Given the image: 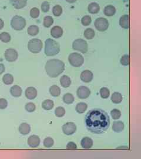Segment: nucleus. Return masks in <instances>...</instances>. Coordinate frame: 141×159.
<instances>
[{
  "label": "nucleus",
  "mask_w": 141,
  "mask_h": 159,
  "mask_svg": "<svg viewBox=\"0 0 141 159\" xmlns=\"http://www.w3.org/2000/svg\"><path fill=\"white\" fill-rule=\"evenodd\" d=\"M28 0H10L12 5L16 9H21L27 5Z\"/></svg>",
  "instance_id": "nucleus-17"
},
{
  "label": "nucleus",
  "mask_w": 141,
  "mask_h": 159,
  "mask_svg": "<svg viewBox=\"0 0 141 159\" xmlns=\"http://www.w3.org/2000/svg\"><path fill=\"white\" fill-rule=\"evenodd\" d=\"M119 24L122 28L128 29L129 27V17L128 15H122L119 20Z\"/></svg>",
  "instance_id": "nucleus-18"
},
{
  "label": "nucleus",
  "mask_w": 141,
  "mask_h": 159,
  "mask_svg": "<svg viewBox=\"0 0 141 159\" xmlns=\"http://www.w3.org/2000/svg\"><path fill=\"white\" fill-rule=\"evenodd\" d=\"M81 145L84 149H89L93 146V140L88 137H85L81 141Z\"/></svg>",
  "instance_id": "nucleus-16"
},
{
  "label": "nucleus",
  "mask_w": 141,
  "mask_h": 159,
  "mask_svg": "<svg viewBox=\"0 0 141 159\" xmlns=\"http://www.w3.org/2000/svg\"><path fill=\"white\" fill-rule=\"evenodd\" d=\"M2 81L6 85L12 84L14 82V77L10 74H5L2 77Z\"/></svg>",
  "instance_id": "nucleus-31"
},
{
  "label": "nucleus",
  "mask_w": 141,
  "mask_h": 159,
  "mask_svg": "<svg viewBox=\"0 0 141 159\" xmlns=\"http://www.w3.org/2000/svg\"><path fill=\"white\" fill-rule=\"evenodd\" d=\"M43 47L42 41L38 38L31 40L28 44V49L30 52L32 53H39Z\"/></svg>",
  "instance_id": "nucleus-6"
},
{
  "label": "nucleus",
  "mask_w": 141,
  "mask_h": 159,
  "mask_svg": "<svg viewBox=\"0 0 141 159\" xmlns=\"http://www.w3.org/2000/svg\"><path fill=\"white\" fill-rule=\"evenodd\" d=\"M124 123L121 121H114L113 124V130L116 132H122L124 129Z\"/></svg>",
  "instance_id": "nucleus-20"
},
{
  "label": "nucleus",
  "mask_w": 141,
  "mask_h": 159,
  "mask_svg": "<svg viewBox=\"0 0 141 159\" xmlns=\"http://www.w3.org/2000/svg\"><path fill=\"white\" fill-rule=\"evenodd\" d=\"M54 106V103L53 100H45L42 103V107L45 110H50Z\"/></svg>",
  "instance_id": "nucleus-28"
},
{
  "label": "nucleus",
  "mask_w": 141,
  "mask_h": 159,
  "mask_svg": "<svg viewBox=\"0 0 141 159\" xmlns=\"http://www.w3.org/2000/svg\"><path fill=\"white\" fill-rule=\"evenodd\" d=\"M65 114V110L64 107L61 106H59L56 107L55 110V114L58 117H62Z\"/></svg>",
  "instance_id": "nucleus-36"
},
{
  "label": "nucleus",
  "mask_w": 141,
  "mask_h": 159,
  "mask_svg": "<svg viewBox=\"0 0 141 159\" xmlns=\"http://www.w3.org/2000/svg\"><path fill=\"white\" fill-rule=\"evenodd\" d=\"M8 106V102L5 99H0V109L3 110L7 108Z\"/></svg>",
  "instance_id": "nucleus-45"
},
{
  "label": "nucleus",
  "mask_w": 141,
  "mask_h": 159,
  "mask_svg": "<svg viewBox=\"0 0 141 159\" xmlns=\"http://www.w3.org/2000/svg\"><path fill=\"white\" fill-rule=\"evenodd\" d=\"M28 34L31 36H35L39 32V27L35 25H32L28 27Z\"/></svg>",
  "instance_id": "nucleus-30"
},
{
  "label": "nucleus",
  "mask_w": 141,
  "mask_h": 159,
  "mask_svg": "<svg viewBox=\"0 0 141 159\" xmlns=\"http://www.w3.org/2000/svg\"><path fill=\"white\" fill-rule=\"evenodd\" d=\"M66 149H69V150H75L77 149V146L75 143L71 141L67 144Z\"/></svg>",
  "instance_id": "nucleus-46"
},
{
  "label": "nucleus",
  "mask_w": 141,
  "mask_h": 159,
  "mask_svg": "<svg viewBox=\"0 0 141 159\" xmlns=\"http://www.w3.org/2000/svg\"><path fill=\"white\" fill-rule=\"evenodd\" d=\"M41 10L44 13H47L50 10V4L47 1H44L41 4Z\"/></svg>",
  "instance_id": "nucleus-44"
},
{
  "label": "nucleus",
  "mask_w": 141,
  "mask_h": 159,
  "mask_svg": "<svg viewBox=\"0 0 141 159\" xmlns=\"http://www.w3.org/2000/svg\"><path fill=\"white\" fill-rule=\"evenodd\" d=\"M5 71V66L3 64L0 63V76Z\"/></svg>",
  "instance_id": "nucleus-47"
},
{
  "label": "nucleus",
  "mask_w": 141,
  "mask_h": 159,
  "mask_svg": "<svg viewBox=\"0 0 141 159\" xmlns=\"http://www.w3.org/2000/svg\"><path fill=\"white\" fill-rule=\"evenodd\" d=\"M18 131L23 135H27L31 132V127L28 123H21L18 127Z\"/></svg>",
  "instance_id": "nucleus-21"
},
{
  "label": "nucleus",
  "mask_w": 141,
  "mask_h": 159,
  "mask_svg": "<svg viewBox=\"0 0 141 159\" xmlns=\"http://www.w3.org/2000/svg\"><path fill=\"white\" fill-rule=\"evenodd\" d=\"M39 15V10L38 8L34 7L32 8L30 11V16L32 18H37Z\"/></svg>",
  "instance_id": "nucleus-42"
},
{
  "label": "nucleus",
  "mask_w": 141,
  "mask_h": 159,
  "mask_svg": "<svg viewBox=\"0 0 141 159\" xmlns=\"http://www.w3.org/2000/svg\"><path fill=\"white\" fill-rule=\"evenodd\" d=\"M22 93H23L22 88L20 86L17 85H13L10 89L11 94L15 97H20L22 94Z\"/></svg>",
  "instance_id": "nucleus-19"
},
{
  "label": "nucleus",
  "mask_w": 141,
  "mask_h": 159,
  "mask_svg": "<svg viewBox=\"0 0 141 159\" xmlns=\"http://www.w3.org/2000/svg\"><path fill=\"white\" fill-rule=\"evenodd\" d=\"M63 102L66 105H71L74 102V97L71 93H66L63 96Z\"/></svg>",
  "instance_id": "nucleus-27"
},
{
  "label": "nucleus",
  "mask_w": 141,
  "mask_h": 159,
  "mask_svg": "<svg viewBox=\"0 0 141 159\" xmlns=\"http://www.w3.org/2000/svg\"><path fill=\"white\" fill-rule=\"evenodd\" d=\"M72 48L74 50L81 53H86L88 50V43L83 39H77L72 43Z\"/></svg>",
  "instance_id": "nucleus-7"
},
{
  "label": "nucleus",
  "mask_w": 141,
  "mask_h": 159,
  "mask_svg": "<svg viewBox=\"0 0 141 159\" xmlns=\"http://www.w3.org/2000/svg\"><path fill=\"white\" fill-rule=\"evenodd\" d=\"M50 93L53 97H58L61 94V88L56 85H52L50 88Z\"/></svg>",
  "instance_id": "nucleus-26"
},
{
  "label": "nucleus",
  "mask_w": 141,
  "mask_h": 159,
  "mask_svg": "<svg viewBox=\"0 0 141 159\" xmlns=\"http://www.w3.org/2000/svg\"><path fill=\"white\" fill-rule=\"evenodd\" d=\"M100 95L104 99H108L110 96V91L107 87H102L100 90Z\"/></svg>",
  "instance_id": "nucleus-34"
},
{
  "label": "nucleus",
  "mask_w": 141,
  "mask_h": 159,
  "mask_svg": "<svg viewBox=\"0 0 141 159\" xmlns=\"http://www.w3.org/2000/svg\"><path fill=\"white\" fill-rule=\"evenodd\" d=\"M45 68L48 76L56 78L65 70V64L60 60L51 59L47 62Z\"/></svg>",
  "instance_id": "nucleus-2"
},
{
  "label": "nucleus",
  "mask_w": 141,
  "mask_h": 159,
  "mask_svg": "<svg viewBox=\"0 0 141 159\" xmlns=\"http://www.w3.org/2000/svg\"><path fill=\"white\" fill-rule=\"evenodd\" d=\"M128 149V147H118L117 149Z\"/></svg>",
  "instance_id": "nucleus-50"
},
{
  "label": "nucleus",
  "mask_w": 141,
  "mask_h": 159,
  "mask_svg": "<svg viewBox=\"0 0 141 159\" xmlns=\"http://www.w3.org/2000/svg\"><path fill=\"white\" fill-rule=\"evenodd\" d=\"M68 61L72 66L74 67H80L84 64V58L80 53H73L69 54Z\"/></svg>",
  "instance_id": "nucleus-4"
},
{
  "label": "nucleus",
  "mask_w": 141,
  "mask_h": 159,
  "mask_svg": "<svg viewBox=\"0 0 141 159\" xmlns=\"http://www.w3.org/2000/svg\"><path fill=\"white\" fill-rule=\"evenodd\" d=\"M121 64L123 66H127L129 64L130 61H129V56L127 54H125L123 55L120 60Z\"/></svg>",
  "instance_id": "nucleus-39"
},
{
  "label": "nucleus",
  "mask_w": 141,
  "mask_h": 159,
  "mask_svg": "<svg viewBox=\"0 0 141 159\" xmlns=\"http://www.w3.org/2000/svg\"><path fill=\"white\" fill-rule=\"evenodd\" d=\"M54 144V141L53 138H52L51 137H47L44 140V146L45 147L50 148L52 146H53Z\"/></svg>",
  "instance_id": "nucleus-38"
},
{
  "label": "nucleus",
  "mask_w": 141,
  "mask_h": 159,
  "mask_svg": "<svg viewBox=\"0 0 141 159\" xmlns=\"http://www.w3.org/2000/svg\"><path fill=\"white\" fill-rule=\"evenodd\" d=\"M95 35V32L94 30L92 28H86L85 30L84 35L85 38H86L87 40H91L94 38Z\"/></svg>",
  "instance_id": "nucleus-29"
},
{
  "label": "nucleus",
  "mask_w": 141,
  "mask_h": 159,
  "mask_svg": "<svg viewBox=\"0 0 141 159\" xmlns=\"http://www.w3.org/2000/svg\"><path fill=\"white\" fill-rule=\"evenodd\" d=\"M104 13L106 16L111 17V16H113L115 14L116 8L114 6L111 5H107L105 7L104 10Z\"/></svg>",
  "instance_id": "nucleus-25"
},
{
  "label": "nucleus",
  "mask_w": 141,
  "mask_h": 159,
  "mask_svg": "<svg viewBox=\"0 0 141 159\" xmlns=\"http://www.w3.org/2000/svg\"><path fill=\"white\" fill-rule=\"evenodd\" d=\"M111 101L114 104H119L123 100L122 95L118 92H114L111 96Z\"/></svg>",
  "instance_id": "nucleus-24"
},
{
  "label": "nucleus",
  "mask_w": 141,
  "mask_h": 159,
  "mask_svg": "<svg viewBox=\"0 0 141 159\" xmlns=\"http://www.w3.org/2000/svg\"><path fill=\"white\" fill-rule=\"evenodd\" d=\"M94 25L98 31L102 32L107 30L110 26V24L107 19L102 17L96 19Z\"/></svg>",
  "instance_id": "nucleus-8"
},
{
  "label": "nucleus",
  "mask_w": 141,
  "mask_h": 159,
  "mask_svg": "<svg viewBox=\"0 0 141 159\" xmlns=\"http://www.w3.org/2000/svg\"><path fill=\"white\" fill-rule=\"evenodd\" d=\"M11 26L14 29L20 31L26 26V21L23 17L15 15L11 20Z\"/></svg>",
  "instance_id": "nucleus-5"
},
{
  "label": "nucleus",
  "mask_w": 141,
  "mask_h": 159,
  "mask_svg": "<svg viewBox=\"0 0 141 159\" xmlns=\"http://www.w3.org/2000/svg\"><path fill=\"white\" fill-rule=\"evenodd\" d=\"M4 23L3 20L0 18V30L4 27Z\"/></svg>",
  "instance_id": "nucleus-48"
},
{
  "label": "nucleus",
  "mask_w": 141,
  "mask_h": 159,
  "mask_svg": "<svg viewBox=\"0 0 141 159\" xmlns=\"http://www.w3.org/2000/svg\"><path fill=\"white\" fill-rule=\"evenodd\" d=\"M51 35L53 38H59L63 35V29L61 26H53L51 29Z\"/></svg>",
  "instance_id": "nucleus-15"
},
{
  "label": "nucleus",
  "mask_w": 141,
  "mask_h": 159,
  "mask_svg": "<svg viewBox=\"0 0 141 159\" xmlns=\"http://www.w3.org/2000/svg\"><path fill=\"white\" fill-rule=\"evenodd\" d=\"M60 83L61 86L63 87L64 88H68L71 85V80L69 76L64 75L61 77Z\"/></svg>",
  "instance_id": "nucleus-23"
},
{
  "label": "nucleus",
  "mask_w": 141,
  "mask_h": 159,
  "mask_svg": "<svg viewBox=\"0 0 141 159\" xmlns=\"http://www.w3.org/2000/svg\"><path fill=\"white\" fill-rule=\"evenodd\" d=\"M77 94L79 99H86L91 95V90L86 86H80L77 91Z\"/></svg>",
  "instance_id": "nucleus-11"
},
{
  "label": "nucleus",
  "mask_w": 141,
  "mask_h": 159,
  "mask_svg": "<svg viewBox=\"0 0 141 159\" xmlns=\"http://www.w3.org/2000/svg\"><path fill=\"white\" fill-rule=\"evenodd\" d=\"M111 115L113 119L117 120L119 119L121 116V112L118 109H113L111 111Z\"/></svg>",
  "instance_id": "nucleus-40"
},
{
  "label": "nucleus",
  "mask_w": 141,
  "mask_h": 159,
  "mask_svg": "<svg viewBox=\"0 0 141 159\" xmlns=\"http://www.w3.org/2000/svg\"><path fill=\"white\" fill-rule=\"evenodd\" d=\"M54 23V19L51 16H46L44 18L43 24L46 28H49Z\"/></svg>",
  "instance_id": "nucleus-33"
},
{
  "label": "nucleus",
  "mask_w": 141,
  "mask_h": 159,
  "mask_svg": "<svg viewBox=\"0 0 141 159\" xmlns=\"http://www.w3.org/2000/svg\"><path fill=\"white\" fill-rule=\"evenodd\" d=\"M62 131L67 135H70L74 134L77 131V126L74 123L68 122L63 125Z\"/></svg>",
  "instance_id": "nucleus-10"
},
{
  "label": "nucleus",
  "mask_w": 141,
  "mask_h": 159,
  "mask_svg": "<svg viewBox=\"0 0 141 159\" xmlns=\"http://www.w3.org/2000/svg\"><path fill=\"white\" fill-rule=\"evenodd\" d=\"M66 2H69V3H74L77 0H65Z\"/></svg>",
  "instance_id": "nucleus-49"
},
{
  "label": "nucleus",
  "mask_w": 141,
  "mask_h": 159,
  "mask_svg": "<svg viewBox=\"0 0 141 159\" xmlns=\"http://www.w3.org/2000/svg\"><path fill=\"white\" fill-rule=\"evenodd\" d=\"M0 40L5 43H9L11 41V36L8 32H2L0 34Z\"/></svg>",
  "instance_id": "nucleus-35"
},
{
  "label": "nucleus",
  "mask_w": 141,
  "mask_h": 159,
  "mask_svg": "<svg viewBox=\"0 0 141 159\" xmlns=\"http://www.w3.org/2000/svg\"><path fill=\"white\" fill-rule=\"evenodd\" d=\"M5 60L9 63H13L15 61L18 57L17 52L13 49H9L6 50L4 53Z\"/></svg>",
  "instance_id": "nucleus-9"
},
{
  "label": "nucleus",
  "mask_w": 141,
  "mask_h": 159,
  "mask_svg": "<svg viewBox=\"0 0 141 159\" xmlns=\"http://www.w3.org/2000/svg\"><path fill=\"white\" fill-rule=\"evenodd\" d=\"M40 138L37 135H31L28 138V144L32 148L37 147L40 144Z\"/></svg>",
  "instance_id": "nucleus-12"
},
{
  "label": "nucleus",
  "mask_w": 141,
  "mask_h": 159,
  "mask_svg": "<svg viewBox=\"0 0 141 159\" xmlns=\"http://www.w3.org/2000/svg\"><path fill=\"white\" fill-rule=\"evenodd\" d=\"M60 52V45L54 40L48 38L45 42V54L47 56H54Z\"/></svg>",
  "instance_id": "nucleus-3"
},
{
  "label": "nucleus",
  "mask_w": 141,
  "mask_h": 159,
  "mask_svg": "<svg viewBox=\"0 0 141 159\" xmlns=\"http://www.w3.org/2000/svg\"><path fill=\"white\" fill-rule=\"evenodd\" d=\"M53 13L54 16L59 17L60 16L62 13V8L61 6L59 5H56L53 7Z\"/></svg>",
  "instance_id": "nucleus-37"
},
{
  "label": "nucleus",
  "mask_w": 141,
  "mask_h": 159,
  "mask_svg": "<svg viewBox=\"0 0 141 159\" xmlns=\"http://www.w3.org/2000/svg\"><path fill=\"white\" fill-rule=\"evenodd\" d=\"M26 110L29 113L34 112L36 109V106L33 103H28L25 106Z\"/></svg>",
  "instance_id": "nucleus-43"
},
{
  "label": "nucleus",
  "mask_w": 141,
  "mask_h": 159,
  "mask_svg": "<svg viewBox=\"0 0 141 159\" xmlns=\"http://www.w3.org/2000/svg\"><path fill=\"white\" fill-rule=\"evenodd\" d=\"M80 78L84 82H89L93 80L94 74L89 70H84L81 73Z\"/></svg>",
  "instance_id": "nucleus-13"
},
{
  "label": "nucleus",
  "mask_w": 141,
  "mask_h": 159,
  "mask_svg": "<svg viewBox=\"0 0 141 159\" xmlns=\"http://www.w3.org/2000/svg\"><path fill=\"white\" fill-rule=\"evenodd\" d=\"M92 22L91 17L89 15H85L81 19V23L84 26H88L91 24Z\"/></svg>",
  "instance_id": "nucleus-41"
},
{
  "label": "nucleus",
  "mask_w": 141,
  "mask_h": 159,
  "mask_svg": "<svg viewBox=\"0 0 141 159\" xmlns=\"http://www.w3.org/2000/svg\"><path fill=\"white\" fill-rule=\"evenodd\" d=\"M86 127L88 131L94 134H103L110 126L108 114L99 108H94L86 114L85 118Z\"/></svg>",
  "instance_id": "nucleus-1"
},
{
  "label": "nucleus",
  "mask_w": 141,
  "mask_h": 159,
  "mask_svg": "<svg viewBox=\"0 0 141 159\" xmlns=\"http://www.w3.org/2000/svg\"><path fill=\"white\" fill-rule=\"evenodd\" d=\"M25 94L29 100H34L37 96V90L33 87H29L26 89Z\"/></svg>",
  "instance_id": "nucleus-14"
},
{
  "label": "nucleus",
  "mask_w": 141,
  "mask_h": 159,
  "mask_svg": "<svg viewBox=\"0 0 141 159\" xmlns=\"http://www.w3.org/2000/svg\"><path fill=\"white\" fill-rule=\"evenodd\" d=\"M88 12L92 14H97L100 10V7L96 2H91L88 7Z\"/></svg>",
  "instance_id": "nucleus-22"
},
{
  "label": "nucleus",
  "mask_w": 141,
  "mask_h": 159,
  "mask_svg": "<svg viewBox=\"0 0 141 159\" xmlns=\"http://www.w3.org/2000/svg\"><path fill=\"white\" fill-rule=\"evenodd\" d=\"M88 106L85 103H79L77 105L75 110L79 114H83L86 110Z\"/></svg>",
  "instance_id": "nucleus-32"
}]
</instances>
